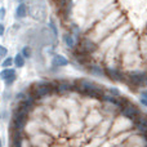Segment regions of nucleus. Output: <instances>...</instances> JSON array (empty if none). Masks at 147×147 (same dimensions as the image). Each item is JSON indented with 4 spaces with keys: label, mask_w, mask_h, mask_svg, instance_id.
<instances>
[{
    "label": "nucleus",
    "mask_w": 147,
    "mask_h": 147,
    "mask_svg": "<svg viewBox=\"0 0 147 147\" xmlns=\"http://www.w3.org/2000/svg\"><path fill=\"white\" fill-rule=\"evenodd\" d=\"M140 103L142 105L143 107H147V99H145V98H141V99H140Z\"/></svg>",
    "instance_id": "obj_21"
},
{
    "label": "nucleus",
    "mask_w": 147,
    "mask_h": 147,
    "mask_svg": "<svg viewBox=\"0 0 147 147\" xmlns=\"http://www.w3.org/2000/svg\"><path fill=\"white\" fill-rule=\"evenodd\" d=\"M5 16H7V9H5V7H0V20H4Z\"/></svg>",
    "instance_id": "obj_19"
},
{
    "label": "nucleus",
    "mask_w": 147,
    "mask_h": 147,
    "mask_svg": "<svg viewBox=\"0 0 147 147\" xmlns=\"http://www.w3.org/2000/svg\"><path fill=\"white\" fill-rule=\"evenodd\" d=\"M76 51L83 54H86V56H92L94 52L98 51V45L92 39L81 38V39H79V43L76 45Z\"/></svg>",
    "instance_id": "obj_2"
},
{
    "label": "nucleus",
    "mask_w": 147,
    "mask_h": 147,
    "mask_svg": "<svg viewBox=\"0 0 147 147\" xmlns=\"http://www.w3.org/2000/svg\"><path fill=\"white\" fill-rule=\"evenodd\" d=\"M105 74H106V78H109L110 80L119 81V83H127V74H124L120 69L107 66L105 67Z\"/></svg>",
    "instance_id": "obj_3"
},
{
    "label": "nucleus",
    "mask_w": 147,
    "mask_h": 147,
    "mask_svg": "<svg viewBox=\"0 0 147 147\" xmlns=\"http://www.w3.org/2000/svg\"><path fill=\"white\" fill-rule=\"evenodd\" d=\"M13 75H17V74H16V70L12 69V67H9V69H3L1 71H0V79H1L3 81L7 80L8 78H10V76H13Z\"/></svg>",
    "instance_id": "obj_12"
},
{
    "label": "nucleus",
    "mask_w": 147,
    "mask_h": 147,
    "mask_svg": "<svg viewBox=\"0 0 147 147\" xmlns=\"http://www.w3.org/2000/svg\"><path fill=\"white\" fill-rule=\"evenodd\" d=\"M133 127H134V130H137L140 134H146L147 133V116L145 115H141L138 119H136L133 121Z\"/></svg>",
    "instance_id": "obj_6"
},
{
    "label": "nucleus",
    "mask_w": 147,
    "mask_h": 147,
    "mask_svg": "<svg viewBox=\"0 0 147 147\" xmlns=\"http://www.w3.org/2000/svg\"><path fill=\"white\" fill-rule=\"evenodd\" d=\"M1 1H3V0H0V3H1Z\"/></svg>",
    "instance_id": "obj_26"
},
{
    "label": "nucleus",
    "mask_w": 147,
    "mask_h": 147,
    "mask_svg": "<svg viewBox=\"0 0 147 147\" xmlns=\"http://www.w3.org/2000/svg\"><path fill=\"white\" fill-rule=\"evenodd\" d=\"M120 115H121L123 117H125L127 120H129V121L133 123L136 119H138V117L142 115V112H141V110L138 109L137 106H134V105L130 103L127 109H124L121 112H120Z\"/></svg>",
    "instance_id": "obj_4"
},
{
    "label": "nucleus",
    "mask_w": 147,
    "mask_h": 147,
    "mask_svg": "<svg viewBox=\"0 0 147 147\" xmlns=\"http://www.w3.org/2000/svg\"><path fill=\"white\" fill-rule=\"evenodd\" d=\"M88 69V72L93 76H97V78H106V74H105V67H102L101 65L98 63H89L86 66Z\"/></svg>",
    "instance_id": "obj_8"
},
{
    "label": "nucleus",
    "mask_w": 147,
    "mask_h": 147,
    "mask_svg": "<svg viewBox=\"0 0 147 147\" xmlns=\"http://www.w3.org/2000/svg\"><path fill=\"white\" fill-rule=\"evenodd\" d=\"M0 147H3V142H1V137H0Z\"/></svg>",
    "instance_id": "obj_24"
},
{
    "label": "nucleus",
    "mask_w": 147,
    "mask_h": 147,
    "mask_svg": "<svg viewBox=\"0 0 147 147\" xmlns=\"http://www.w3.org/2000/svg\"><path fill=\"white\" fill-rule=\"evenodd\" d=\"M5 57H8V48L0 44V58H5Z\"/></svg>",
    "instance_id": "obj_18"
},
{
    "label": "nucleus",
    "mask_w": 147,
    "mask_h": 147,
    "mask_svg": "<svg viewBox=\"0 0 147 147\" xmlns=\"http://www.w3.org/2000/svg\"><path fill=\"white\" fill-rule=\"evenodd\" d=\"M21 54H22L23 57H25L26 59L27 58H31V56H32V51H31V47L30 45H25L22 48V52H21Z\"/></svg>",
    "instance_id": "obj_15"
},
{
    "label": "nucleus",
    "mask_w": 147,
    "mask_h": 147,
    "mask_svg": "<svg viewBox=\"0 0 147 147\" xmlns=\"http://www.w3.org/2000/svg\"><path fill=\"white\" fill-rule=\"evenodd\" d=\"M48 26H49V31H52L54 39H57L58 38V27H57V23H56V21H54V18H52V17L49 18Z\"/></svg>",
    "instance_id": "obj_13"
},
{
    "label": "nucleus",
    "mask_w": 147,
    "mask_h": 147,
    "mask_svg": "<svg viewBox=\"0 0 147 147\" xmlns=\"http://www.w3.org/2000/svg\"><path fill=\"white\" fill-rule=\"evenodd\" d=\"M13 59H14V67L16 69H22V67H25L26 65V58L22 56L21 53H17L14 57H13Z\"/></svg>",
    "instance_id": "obj_11"
},
{
    "label": "nucleus",
    "mask_w": 147,
    "mask_h": 147,
    "mask_svg": "<svg viewBox=\"0 0 147 147\" xmlns=\"http://www.w3.org/2000/svg\"><path fill=\"white\" fill-rule=\"evenodd\" d=\"M0 119H1V111H0Z\"/></svg>",
    "instance_id": "obj_25"
},
{
    "label": "nucleus",
    "mask_w": 147,
    "mask_h": 147,
    "mask_svg": "<svg viewBox=\"0 0 147 147\" xmlns=\"http://www.w3.org/2000/svg\"><path fill=\"white\" fill-rule=\"evenodd\" d=\"M28 5L26 3H22V4H17L16 7V10H14V16L17 20H25L28 14Z\"/></svg>",
    "instance_id": "obj_9"
},
{
    "label": "nucleus",
    "mask_w": 147,
    "mask_h": 147,
    "mask_svg": "<svg viewBox=\"0 0 147 147\" xmlns=\"http://www.w3.org/2000/svg\"><path fill=\"white\" fill-rule=\"evenodd\" d=\"M70 92H74V83H70L67 80H59L56 81V89H54V94H59L63 96Z\"/></svg>",
    "instance_id": "obj_5"
},
{
    "label": "nucleus",
    "mask_w": 147,
    "mask_h": 147,
    "mask_svg": "<svg viewBox=\"0 0 147 147\" xmlns=\"http://www.w3.org/2000/svg\"><path fill=\"white\" fill-rule=\"evenodd\" d=\"M4 34H5V26L0 22V36H3Z\"/></svg>",
    "instance_id": "obj_20"
},
{
    "label": "nucleus",
    "mask_w": 147,
    "mask_h": 147,
    "mask_svg": "<svg viewBox=\"0 0 147 147\" xmlns=\"http://www.w3.org/2000/svg\"><path fill=\"white\" fill-rule=\"evenodd\" d=\"M62 39H63L65 45L69 49H71V51H74V49L76 48V45H78V43H76V40H75V35H74L72 32H65Z\"/></svg>",
    "instance_id": "obj_10"
},
{
    "label": "nucleus",
    "mask_w": 147,
    "mask_h": 147,
    "mask_svg": "<svg viewBox=\"0 0 147 147\" xmlns=\"http://www.w3.org/2000/svg\"><path fill=\"white\" fill-rule=\"evenodd\" d=\"M14 66V59H13V57H5L4 59H3L1 62V67L3 69H9V67Z\"/></svg>",
    "instance_id": "obj_14"
},
{
    "label": "nucleus",
    "mask_w": 147,
    "mask_h": 147,
    "mask_svg": "<svg viewBox=\"0 0 147 147\" xmlns=\"http://www.w3.org/2000/svg\"><path fill=\"white\" fill-rule=\"evenodd\" d=\"M16 80H17V75H13V76H10V78H8L7 80H4V84L7 86H10L13 83H16Z\"/></svg>",
    "instance_id": "obj_16"
},
{
    "label": "nucleus",
    "mask_w": 147,
    "mask_h": 147,
    "mask_svg": "<svg viewBox=\"0 0 147 147\" xmlns=\"http://www.w3.org/2000/svg\"><path fill=\"white\" fill-rule=\"evenodd\" d=\"M16 3H17V4H22V3H25L26 0H14Z\"/></svg>",
    "instance_id": "obj_23"
},
{
    "label": "nucleus",
    "mask_w": 147,
    "mask_h": 147,
    "mask_svg": "<svg viewBox=\"0 0 147 147\" xmlns=\"http://www.w3.org/2000/svg\"><path fill=\"white\" fill-rule=\"evenodd\" d=\"M70 65V61L67 57L62 56V54H53V57H52V66L54 67V69H61V67H66Z\"/></svg>",
    "instance_id": "obj_7"
},
{
    "label": "nucleus",
    "mask_w": 147,
    "mask_h": 147,
    "mask_svg": "<svg viewBox=\"0 0 147 147\" xmlns=\"http://www.w3.org/2000/svg\"><path fill=\"white\" fill-rule=\"evenodd\" d=\"M107 92H109V94H111V96H114V97H120L121 96L120 92L117 90L116 88H107Z\"/></svg>",
    "instance_id": "obj_17"
},
{
    "label": "nucleus",
    "mask_w": 147,
    "mask_h": 147,
    "mask_svg": "<svg viewBox=\"0 0 147 147\" xmlns=\"http://www.w3.org/2000/svg\"><path fill=\"white\" fill-rule=\"evenodd\" d=\"M140 96H141V98L147 99V90H142V92L140 93Z\"/></svg>",
    "instance_id": "obj_22"
},
{
    "label": "nucleus",
    "mask_w": 147,
    "mask_h": 147,
    "mask_svg": "<svg viewBox=\"0 0 147 147\" xmlns=\"http://www.w3.org/2000/svg\"><path fill=\"white\" fill-rule=\"evenodd\" d=\"M127 83L134 88L147 86V71L141 70H132L127 72Z\"/></svg>",
    "instance_id": "obj_1"
}]
</instances>
